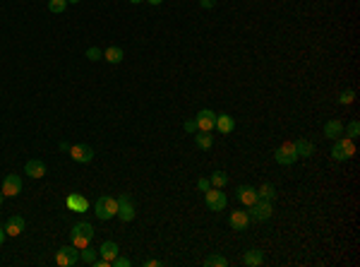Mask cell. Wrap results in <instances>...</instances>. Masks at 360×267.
<instances>
[{
	"label": "cell",
	"instance_id": "cell-1",
	"mask_svg": "<svg viewBox=\"0 0 360 267\" xmlns=\"http://www.w3.org/2000/svg\"><path fill=\"white\" fill-rule=\"evenodd\" d=\"M70 238H72V245L77 248H84V245L91 243V238H94V226L89 222H79L72 226V231H70Z\"/></svg>",
	"mask_w": 360,
	"mask_h": 267
},
{
	"label": "cell",
	"instance_id": "cell-2",
	"mask_svg": "<svg viewBox=\"0 0 360 267\" xmlns=\"http://www.w3.org/2000/svg\"><path fill=\"white\" fill-rule=\"evenodd\" d=\"M115 212H118V200L115 198H110V195H101L96 200V217L101 222H108L115 217Z\"/></svg>",
	"mask_w": 360,
	"mask_h": 267
},
{
	"label": "cell",
	"instance_id": "cell-3",
	"mask_svg": "<svg viewBox=\"0 0 360 267\" xmlns=\"http://www.w3.org/2000/svg\"><path fill=\"white\" fill-rule=\"evenodd\" d=\"M353 154H355V145H353L350 137H338L331 147V159H336V161H346Z\"/></svg>",
	"mask_w": 360,
	"mask_h": 267
},
{
	"label": "cell",
	"instance_id": "cell-4",
	"mask_svg": "<svg viewBox=\"0 0 360 267\" xmlns=\"http://www.w3.org/2000/svg\"><path fill=\"white\" fill-rule=\"evenodd\" d=\"M274 159H276V164H281V166H293L300 156H298V152H295L293 142H284V145L274 152Z\"/></svg>",
	"mask_w": 360,
	"mask_h": 267
},
{
	"label": "cell",
	"instance_id": "cell-5",
	"mask_svg": "<svg viewBox=\"0 0 360 267\" xmlns=\"http://www.w3.org/2000/svg\"><path fill=\"white\" fill-rule=\"evenodd\" d=\"M204 200H207V207L211 212L226 210V205H228V198H226V193L221 188H209L207 193H204Z\"/></svg>",
	"mask_w": 360,
	"mask_h": 267
},
{
	"label": "cell",
	"instance_id": "cell-6",
	"mask_svg": "<svg viewBox=\"0 0 360 267\" xmlns=\"http://www.w3.org/2000/svg\"><path fill=\"white\" fill-rule=\"evenodd\" d=\"M55 262L60 267H75L79 262V248L77 245H65L55 253Z\"/></svg>",
	"mask_w": 360,
	"mask_h": 267
},
{
	"label": "cell",
	"instance_id": "cell-7",
	"mask_svg": "<svg viewBox=\"0 0 360 267\" xmlns=\"http://www.w3.org/2000/svg\"><path fill=\"white\" fill-rule=\"evenodd\" d=\"M115 200H118V212H115V217H118L120 222H132V219H135V207H132L130 193H123V195H118Z\"/></svg>",
	"mask_w": 360,
	"mask_h": 267
},
{
	"label": "cell",
	"instance_id": "cell-8",
	"mask_svg": "<svg viewBox=\"0 0 360 267\" xmlns=\"http://www.w3.org/2000/svg\"><path fill=\"white\" fill-rule=\"evenodd\" d=\"M250 222H267L272 217V202L269 200H257L255 205H250V212H248Z\"/></svg>",
	"mask_w": 360,
	"mask_h": 267
},
{
	"label": "cell",
	"instance_id": "cell-9",
	"mask_svg": "<svg viewBox=\"0 0 360 267\" xmlns=\"http://www.w3.org/2000/svg\"><path fill=\"white\" fill-rule=\"evenodd\" d=\"M197 121V128L202 130V133H211L214 128H216V113L209 111V109H202V111L195 116Z\"/></svg>",
	"mask_w": 360,
	"mask_h": 267
},
{
	"label": "cell",
	"instance_id": "cell-10",
	"mask_svg": "<svg viewBox=\"0 0 360 267\" xmlns=\"http://www.w3.org/2000/svg\"><path fill=\"white\" fill-rule=\"evenodd\" d=\"M20 193H22V178L17 176V173L5 176V181H3V195L5 198H17Z\"/></svg>",
	"mask_w": 360,
	"mask_h": 267
},
{
	"label": "cell",
	"instance_id": "cell-11",
	"mask_svg": "<svg viewBox=\"0 0 360 267\" xmlns=\"http://www.w3.org/2000/svg\"><path fill=\"white\" fill-rule=\"evenodd\" d=\"M94 154H96V152H94V149H91L89 145H75V147H70V156L75 159L77 164H89V161L94 159Z\"/></svg>",
	"mask_w": 360,
	"mask_h": 267
},
{
	"label": "cell",
	"instance_id": "cell-12",
	"mask_svg": "<svg viewBox=\"0 0 360 267\" xmlns=\"http://www.w3.org/2000/svg\"><path fill=\"white\" fill-rule=\"evenodd\" d=\"M228 224L230 229H235V231H245L248 229V224H250V217H248V212H230L228 217Z\"/></svg>",
	"mask_w": 360,
	"mask_h": 267
},
{
	"label": "cell",
	"instance_id": "cell-13",
	"mask_svg": "<svg viewBox=\"0 0 360 267\" xmlns=\"http://www.w3.org/2000/svg\"><path fill=\"white\" fill-rule=\"evenodd\" d=\"M24 173L32 178H44L46 176V164L41 159H29L27 166H24Z\"/></svg>",
	"mask_w": 360,
	"mask_h": 267
},
{
	"label": "cell",
	"instance_id": "cell-14",
	"mask_svg": "<svg viewBox=\"0 0 360 267\" xmlns=\"http://www.w3.org/2000/svg\"><path fill=\"white\" fill-rule=\"evenodd\" d=\"M65 205H67V210H72V212H87L89 210V200L87 198H82V195H77V193L67 195Z\"/></svg>",
	"mask_w": 360,
	"mask_h": 267
},
{
	"label": "cell",
	"instance_id": "cell-15",
	"mask_svg": "<svg viewBox=\"0 0 360 267\" xmlns=\"http://www.w3.org/2000/svg\"><path fill=\"white\" fill-rule=\"evenodd\" d=\"M235 193H238V200L243 202V205H248V207L260 200V198H257V188H250V186H240Z\"/></svg>",
	"mask_w": 360,
	"mask_h": 267
},
{
	"label": "cell",
	"instance_id": "cell-16",
	"mask_svg": "<svg viewBox=\"0 0 360 267\" xmlns=\"http://www.w3.org/2000/svg\"><path fill=\"white\" fill-rule=\"evenodd\" d=\"M3 229H5V234L8 236H20L24 231V219L20 217V214H15V217L8 219V224H5Z\"/></svg>",
	"mask_w": 360,
	"mask_h": 267
},
{
	"label": "cell",
	"instance_id": "cell-17",
	"mask_svg": "<svg viewBox=\"0 0 360 267\" xmlns=\"http://www.w3.org/2000/svg\"><path fill=\"white\" fill-rule=\"evenodd\" d=\"M235 128V121L230 118L228 113H216V130L223 135H230Z\"/></svg>",
	"mask_w": 360,
	"mask_h": 267
},
{
	"label": "cell",
	"instance_id": "cell-18",
	"mask_svg": "<svg viewBox=\"0 0 360 267\" xmlns=\"http://www.w3.org/2000/svg\"><path fill=\"white\" fill-rule=\"evenodd\" d=\"M118 253H120V248L115 241H106V243H101V248H98V255L103 257V260H108V262H113Z\"/></svg>",
	"mask_w": 360,
	"mask_h": 267
},
{
	"label": "cell",
	"instance_id": "cell-19",
	"mask_svg": "<svg viewBox=\"0 0 360 267\" xmlns=\"http://www.w3.org/2000/svg\"><path fill=\"white\" fill-rule=\"evenodd\" d=\"M243 262L248 267H260L264 262V253L260 248H250V250L245 253V257H243Z\"/></svg>",
	"mask_w": 360,
	"mask_h": 267
},
{
	"label": "cell",
	"instance_id": "cell-20",
	"mask_svg": "<svg viewBox=\"0 0 360 267\" xmlns=\"http://www.w3.org/2000/svg\"><path fill=\"white\" fill-rule=\"evenodd\" d=\"M324 135H327L329 140H338V137L343 135V123L341 121H327V125H324Z\"/></svg>",
	"mask_w": 360,
	"mask_h": 267
},
{
	"label": "cell",
	"instance_id": "cell-21",
	"mask_svg": "<svg viewBox=\"0 0 360 267\" xmlns=\"http://www.w3.org/2000/svg\"><path fill=\"white\" fill-rule=\"evenodd\" d=\"M103 58H106L108 63H113V65H118V63H123L125 53H123V48H120V46H110V48L103 51Z\"/></svg>",
	"mask_w": 360,
	"mask_h": 267
},
{
	"label": "cell",
	"instance_id": "cell-22",
	"mask_svg": "<svg viewBox=\"0 0 360 267\" xmlns=\"http://www.w3.org/2000/svg\"><path fill=\"white\" fill-rule=\"evenodd\" d=\"M295 152H298V156H312L315 154V145L310 142V140H295Z\"/></svg>",
	"mask_w": 360,
	"mask_h": 267
},
{
	"label": "cell",
	"instance_id": "cell-23",
	"mask_svg": "<svg viewBox=\"0 0 360 267\" xmlns=\"http://www.w3.org/2000/svg\"><path fill=\"white\" fill-rule=\"evenodd\" d=\"M195 142L199 149H211V145H214V137H211V133H202V130H197L195 133Z\"/></svg>",
	"mask_w": 360,
	"mask_h": 267
},
{
	"label": "cell",
	"instance_id": "cell-24",
	"mask_svg": "<svg viewBox=\"0 0 360 267\" xmlns=\"http://www.w3.org/2000/svg\"><path fill=\"white\" fill-rule=\"evenodd\" d=\"M98 250H91V248H87V245H84V248H79V260H82V262H87V265H94V262H96L98 260Z\"/></svg>",
	"mask_w": 360,
	"mask_h": 267
},
{
	"label": "cell",
	"instance_id": "cell-25",
	"mask_svg": "<svg viewBox=\"0 0 360 267\" xmlns=\"http://www.w3.org/2000/svg\"><path fill=\"white\" fill-rule=\"evenodd\" d=\"M274 195H276V190H274L272 183H264L262 188L257 190V198H260V200H269V202H272Z\"/></svg>",
	"mask_w": 360,
	"mask_h": 267
},
{
	"label": "cell",
	"instance_id": "cell-26",
	"mask_svg": "<svg viewBox=\"0 0 360 267\" xmlns=\"http://www.w3.org/2000/svg\"><path fill=\"white\" fill-rule=\"evenodd\" d=\"M209 181H211V188H223V186L228 183V176H226L223 171H214Z\"/></svg>",
	"mask_w": 360,
	"mask_h": 267
},
{
	"label": "cell",
	"instance_id": "cell-27",
	"mask_svg": "<svg viewBox=\"0 0 360 267\" xmlns=\"http://www.w3.org/2000/svg\"><path fill=\"white\" fill-rule=\"evenodd\" d=\"M343 133H346V137H350V140H355V137L360 135V123L355 121V118H353V121H350L348 125L343 128Z\"/></svg>",
	"mask_w": 360,
	"mask_h": 267
},
{
	"label": "cell",
	"instance_id": "cell-28",
	"mask_svg": "<svg viewBox=\"0 0 360 267\" xmlns=\"http://www.w3.org/2000/svg\"><path fill=\"white\" fill-rule=\"evenodd\" d=\"M204 265L207 267H226L228 265V260H226L223 255H209L207 260H204Z\"/></svg>",
	"mask_w": 360,
	"mask_h": 267
},
{
	"label": "cell",
	"instance_id": "cell-29",
	"mask_svg": "<svg viewBox=\"0 0 360 267\" xmlns=\"http://www.w3.org/2000/svg\"><path fill=\"white\" fill-rule=\"evenodd\" d=\"M65 8H67V0H48V10L53 12V15L65 12Z\"/></svg>",
	"mask_w": 360,
	"mask_h": 267
},
{
	"label": "cell",
	"instance_id": "cell-30",
	"mask_svg": "<svg viewBox=\"0 0 360 267\" xmlns=\"http://www.w3.org/2000/svg\"><path fill=\"white\" fill-rule=\"evenodd\" d=\"M87 58L96 63V60H101V58H103V51H101V48H96V46H91V48H87Z\"/></svg>",
	"mask_w": 360,
	"mask_h": 267
},
{
	"label": "cell",
	"instance_id": "cell-31",
	"mask_svg": "<svg viewBox=\"0 0 360 267\" xmlns=\"http://www.w3.org/2000/svg\"><path fill=\"white\" fill-rule=\"evenodd\" d=\"M353 99H355V92H353V89L341 92V97H338V101H341V104H353Z\"/></svg>",
	"mask_w": 360,
	"mask_h": 267
},
{
	"label": "cell",
	"instance_id": "cell-32",
	"mask_svg": "<svg viewBox=\"0 0 360 267\" xmlns=\"http://www.w3.org/2000/svg\"><path fill=\"white\" fill-rule=\"evenodd\" d=\"M110 265H113V267H130V265H132V260H130V257H120V255H115V260H113Z\"/></svg>",
	"mask_w": 360,
	"mask_h": 267
},
{
	"label": "cell",
	"instance_id": "cell-33",
	"mask_svg": "<svg viewBox=\"0 0 360 267\" xmlns=\"http://www.w3.org/2000/svg\"><path fill=\"white\" fill-rule=\"evenodd\" d=\"M197 188L202 190V193H207V190L211 188V181H209V178H199V181H197Z\"/></svg>",
	"mask_w": 360,
	"mask_h": 267
},
{
	"label": "cell",
	"instance_id": "cell-34",
	"mask_svg": "<svg viewBox=\"0 0 360 267\" xmlns=\"http://www.w3.org/2000/svg\"><path fill=\"white\" fill-rule=\"evenodd\" d=\"M185 130H187L190 135H195L197 130H199V128H197V121H195V118H190V121H185Z\"/></svg>",
	"mask_w": 360,
	"mask_h": 267
},
{
	"label": "cell",
	"instance_id": "cell-35",
	"mask_svg": "<svg viewBox=\"0 0 360 267\" xmlns=\"http://www.w3.org/2000/svg\"><path fill=\"white\" fill-rule=\"evenodd\" d=\"M199 5H202V8H214V5H216V0H199Z\"/></svg>",
	"mask_w": 360,
	"mask_h": 267
},
{
	"label": "cell",
	"instance_id": "cell-36",
	"mask_svg": "<svg viewBox=\"0 0 360 267\" xmlns=\"http://www.w3.org/2000/svg\"><path fill=\"white\" fill-rule=\"evenodd\" d=\"M159 265H161L159 260H147V267H159Z\"/></svg>",
	"mask_w": 360,
	"mask_h": 267
},
{
	"label": "cell",
	"instance_id": "cell-37",
	"mask_svg": "<svg viewBox=\"0 0 360 267\" xmlns=\"http://www.w3.org/2000/svg\"><path fill=\"white\" fill-rule=\"evenodd\" d=\"M5 236H8V234H5V229H0V243L5 241Z\"/></svg>",
	"mask_w": 360,
	"mask_h": 267
},
{
	"label": "cell",
	"instance_id": "cell-38",
	"mask_svg": "<svg viewBox=\"0 0 360 267\" xmlns=\"http://www.w3.org/2000/svg\"><path fill=\"white\" fill-rule=\"evenodd\" d=\"M147 3H152V5H161L164 0H147Z\"/></svg>",
	"mask_w": 360,
	"mask_h": 267
},
{
	"label": "cell",
	"instance_id": "cell-39",
	"mask_svg": "<svg viewBox=\"0 0 360 267\" xmlns=\"http://www.w3.org/2000/svg\"><path fill=\"white\" fill-rule=\"evenodd\" d=\"M3 200H5V195H3V193H0V205H3Z\"/></svg>",
	"mask_w": 360,
	"mask_h": 267
},
{
	"label": "cell",
	"instance_id": "cell-40",
	"mask_svg": "<svg viewBox=\"0 0 360 267\" xmlns=\"http://www.w3.org/2000/svg\"><path fill=\"white\" fill-rule=\"evenodd\" d=\"M70 3H75V5H77V3H79V0H67V5H70Z\"/></svg>",
	"mask_w": 360,
	"mask_h": 267
},
{
	"label": "cell",
	"instance_id": "cell-41",
	"mask_svg": "<svg viewBox=\"0 0 360 267\" xmlns=\"http://www.w3.org/2000/svg\"><path fill=\"white\" fill-rule=\"evenodd\" d=\"M130 3H135V5H137V3H142V0H130Z\"/></svg>",
	"mask_w": 360,
	"mask_h": 267
}]
</instances>
